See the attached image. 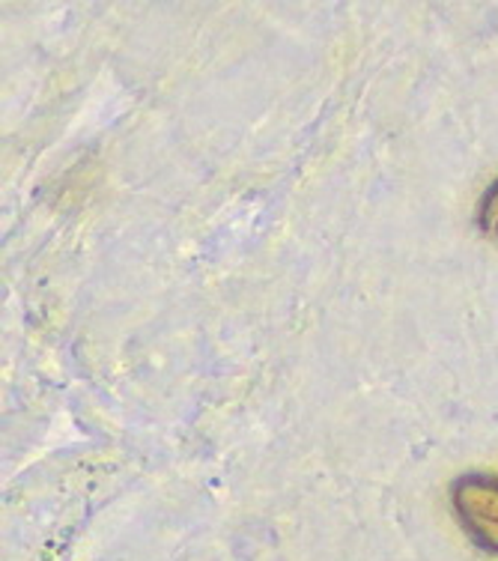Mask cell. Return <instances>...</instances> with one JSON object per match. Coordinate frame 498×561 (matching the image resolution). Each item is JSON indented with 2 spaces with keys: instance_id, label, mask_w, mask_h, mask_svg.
<instances>
[{
  "instance_id": "1",
  "label": "cell",
  "mask_w": 498,
  "mask_h": 561,
  "mask_svg": "<svg viewBox=\"0 0 498 561\" xmlns=\"http://www.w3.org/2000/svg\"><path fill=\"white\" fill-rule=\"evenodd\" d=\"M456 519L477 547L498 552V481L484 476L460 478L451 490Z\"/></svg>"
},
{
  "instance_id": "2",
  "label": "cell",
  "mask_w": 498,
  "mask_h": 561,
  "mask_svg": "<svg viewBox=\"0 0 498 561\" xmlns=\"http://www.w3.org/2000/svg\"><path fill=\"white\" fill-rule=\"evenodd\" d=\"M480 227H484V233L498 239V180L489 185V192L480 201Z\"/></svg>"
}]
</instances>
